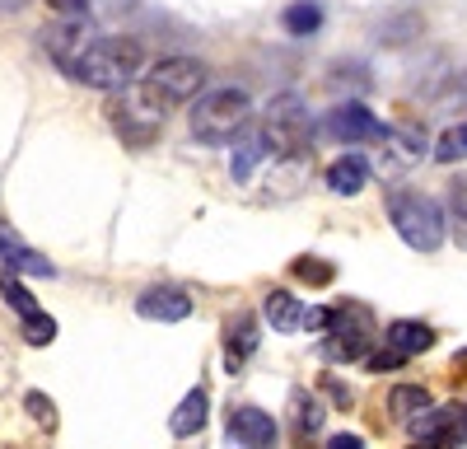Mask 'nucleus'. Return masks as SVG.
I'll return each mask as SVG.
<instances>
[{
  "instance_id": "16",
  "label": "nucleus",
  "mask_w": 467,
  "mask_h": 449,
  "mask_svg": "<svg viewBox=\"0 0 467 449\" xmlns=\"http://www.w3.org/2000/svg\"><path fill=\"white\" fill-rule=\"evenodd\" d=\"M206 412H211V398H206V389H192L178 407H173V417H169V431L178 435V440H187V435H197L202 426H206Z\"/></svg>"
},
{
  "instance_id": "1",
  "label": "nucleus",
  "mask_w": 467,
  "mask_h": 449,
  "mask_svg": "<svg viewBox=\"0 0 467 449\" xmlns=\"http://www.w3.org/2000/svg\"><path fill=\"white\" fill-rule=\"evenodd\" d=\"M145 66V47L136 37H94L75 52L61 70L70 75L75 85H89V89H122L131 85Z\"/></svg>"
},
{
  "instance_id": "30",
  "label": "nucleus",
  "mask_w": 467,
  "mask_h": 449,
  "mask_svg": "<svg viewBox=\"0 0 467 449\" xmlns=\"http://www.w3.org/2000/svg\"><path fill=\"white\" fill-rule=\"evenodd\" d=\"M304 328L308 332H323L327 328V309H304Z\"/></svg>"
},
{
  "instance_id": "4",
  "label": "nucleus",
  "mask_w": 467,
  "mask_h": 449,
  "mask_svg": "<svg viewBox=\"0 0 467 449\" xmlns=\"http://www.w3.org/2000/svg\"><path fill=\"white\" fill-rule=\"evenodd\" d=\"M257 141L271 160H304L314 127H308V108L299 94H281L266 103V118L257 122Z\"/></svg>"
},
{
  "instance_id": "17",
  "label": "nucleus",
  "mask_w": 467,
  "mask_h": 449,
  "mask_svg": "<svg viewBox=\"0 0 467 449\" xmlns=\"http://www.w3.org/2000/svg\"><path fill=\"white\" fill-rule=\"evenodd\" d=\"M290 422H295V440L308 444V440L323 431V402H318L314 393L295 389V393H290Z\"/></svg>"
},
{
  "instance_id": "23",
  "label": "nucleus",
  "mask_w": 467,
  "mask_h": 449,
  "mask_svg": "<svg viewBox=\"0 0 467 449\" xmlns=\"http://www.w3.org/2000/svg\"><path fill=\"white\" fill-rule=\"evenodd\" d=\"M285 33H295V37H308V33H318V24H323V10L314 5V0H299V5H290L285 10Z\"/></svg>"
},
{
  "instance_id": "2",
  "label": "nucleus",
  "mask_w": 467,
  "mask_h": 449,
  "mask_svg": "<svg viewBox=\"0 0 467 449\" xmlns=\"http://www.w3.org/2000/svg\"><path fill=\"white\" fill-rule=\"evenodd\" d=\"M202 89H206V66L202 61H192V57H164L160 66L145 70V80L136 85V99L164 118L169 108L192 103Z\"/></svg>"
},
{
  "instance_id": "18",
  "label": "nucleus",
  "mask_w": 467,
  "mask_h": 449,
  "mask_svg": "<svg viewBox=\"0 0 467 449\" xmlns=\"http://www.w3.org/2000/svg\"><path fill=\"white\" fill-rule=\"evenodd\" d=\"M262 314H266V323L276 328V332H299L304 328V305H299L290 290H271L262 299Z\"/></svg>"
},
{
  "instance_id": "12",
  "label": "nucleus",
  "mask_w": 467,
  "mask_h": 449,
  "mask_svg": "<svg viewBox=\"0 0 467 449\" xmlns=\"http://www.w3.org/2000/svg\"><path fill=\"white\" fill-rule=\"evenodd\" d=\"M136 314L140 318H154V323H182L192 314V295L178 290V286H150L136 299Z\"/></svg>"
},
{
  "instance_id": "9",
  "label": "nucleus",
  "mask_w": 467,
  "mask_h": 449,
  "mask_svg": "<svg viewBox=\"0 0 467 449\" xmlns=\"http://www.w3.org/2000/svg\"><path fill=\"white\" fill-rule=\"evenodd\" d=\"M323 131L332 141H346V145H374L379 131H383V122L374 118L365 103H337L327 118H323Z\"/></svg>"
},
{
  "instance_id": "20",
  "label": "nucleus",
  "mask_w": 467,
  "mask_h": 449,
  "mask_svg": "<svg viewBox=\"0 0 467 449\" xmlns=\"http://www.w3.org/2000/svg\"><path fill=\"white\" fill-rule=\"evenodd\" d=\"M0 295H5V305L19 314V323H28V318L43 314V309H37V299L24 290V281H19L15 272H0Z\"/></svg>"
},
{
  "instance_id": "5",
  "label": "nucleus",
  "mask_w": 467,
  "mask_h": 449,
  "mask_svg": "<svg viewBox=\"0 0 467 449\" xmlns=\"http://www.w3.org/2000/svg\"><path fill=\"white\" fill-rule=\"evenodd\" d=\"M388 220H393V230L407 239V248H420V253H435L449 239L444 206L425 193H393L388 197Z\"/></svg>"
},
{
  "instance_id": "3",
  "label": "nucleus",
  "mask_w": 467,
  "mask_h": 449,
  "mask_svg": "<svg viewBox=\"0 0 467 449\" xmlns=\"http://www.w3.org/2000/svg\"><path fill=\"white\" fill-rule=\"evenodd\" d=\"M248 94L244 89H206L197 94V103H192V141H202V145H229V141H239L244 127H248Z\"/></svg>"
},
{
  "instance_id": "14",
  "label": "nucleus",
  "mask_w": 467,
  "mask_h": 449,
  "mask_svg": "<svg viewBox=\"0 0 467 449\" xmlns=\"http://www.w3.org/2000/svg\"><path fill=\"white\" fill-rule=\"evenodd\" d=\"M383 347H393L398 356L411 360V356H420V351L435 347V328H425V323H416V318H398V323H388Z\"/></svg>"
},
{
  "instance_id": "28",
  "label": "nucleus",
  "mask_w": 467,
  "mask_h": 449,
  "mask_svg": "<svg viewBox=\"0 0 467 449\" xmlns=\"http://www.w3.org/2000/svg\"><path fill=\"white\" fill-rule=\"evenodd\" d=\"M47 5H52V10H61L66 19H80V15L89 10V0H47Z\"/></svg>"
},
{
  "instance_id": "29",
  "label": "nucleus",
  "mask_w": 467,
  "mask_h": 449,
  "mask_svg": "<svg viewBox=\"0 0 467 449\" xmlns=\"http://www.w3.org/2000/svg\"><path fill=\"white\" fill-rule=\"evenodd\" d=\"M323 389H327V398H332L337 407H350V389H346L341 380H332V374H327V380H323Z\"/></svg>"
},
{
  "instance_id": "11",
  "label": "nucleus",
  "mask_w": 467,
  "mask_h": 449,
  "mask_svg": "<svg viewBox=\"0 0 467 449\" xmlns=\"http://www.w3.org/2000/svg\"><path fill=\"white\" fill-rule=\"evenodd\" d=\"M0 262H5V272H15V277H57L52 257L37 253V248H28L5 220H0Z\"/></svg>"
},
{
  "instance_id": "6",
  "label": "nucleus",
  "mask_w": 467,
  "mask_h": 449,
  "mask_svg": "<svg viewBox=\"0 0 467 449\" xmlns=\"http://www.w3.org/2000/svg\"><path fill=\"white\" fill-rule=\"evenodd\" d=\"M374 342V314L365 305H332L327 309V328H323V360L332 365H350V360H365Z\"/></svg>"
},
{
  "instance_id": "27",
  "label": "nucleus",
  "mask_w": 467,
  "mask_h": 449,
  "mask_svg": "<svg viewBox=\"0 0 467 449\" xmlns=\"http://www.w3.org/2000/svg\"><path fill=\"white\" fill-rule=\"evenodd\" d=\"M402 360H407V356H398L393 347H388V351H369V356H365V365H369L374 374H383V370H398Z\"/></svg>"
},
{
  "instance_id": "10",
  "label": "nucleus",
  "mask_w": 467,
  "mask_h": 449,
  "mask_svg": "<svg viewBox=\"0 0 467 449\" xmlns=\"http://www.w3.org/2000/svg\"><path fill=\"white\" fill-rule=\"evenodd\" d=\"M108 118H112V131L122 136L127 145H150L154 136H160L164 118L154 108H145L136 94H122V103H112L108 108Z\"/></svg>"
},
{
  "instance_id": "13",
  "label": "nucleus",
  "mask_w": 467,
  "mask_h": 449,
  "mask_svg": "<svg viewBox=\"0 0 467 449\" xmlns=\"http://www.w3.org/2000/svg\"><path fill=\"white\" fill-rule=\"evenodd\" d=\"M257 351V318L253 314H234V323L224 328V370H244V360Z\"/></svg>"
},
{
  "instance_id": "19",
  "label": "nucleus",
  "mask_w": 467,
  "mask_h": 449,
  "mask_svg": "<svg viewBox=\"0 0 467 449\" xmlns=\"http://www.w3.org/2000/svg\"><path fill=\"white\" fill-rule=\"evenodd\" d=\"M425 407H431V393H425L420 384H398L393 393H388V412H393V422H411V417H420Z\"/></svg>"
},
{
  "instance_id": "22",
  "label": "nucleus",
  "mask_w": 467,
  "mask_h": 449,
  "mask_svg": "<svg viewBox=\"0 0 467 449\" xmlns=\"http://www.w3.org/2000/svg\"><path fill=\"white\" fill-rule=\"evenodd\" d=\"M290 277L304 281V286H332L337 267H332L327 257H295V262H290Z\"/></svg>"
},
{
  "instance_id": "24",
  "label": "nucleus",
  "mask_w": 467,
  "mask_h": 449,
  "mask_svg": "<svg viewBox=\"0 0 467 449\" xmlns=\"http://www.w3.org/2000/svg\"><path fill=\"white\" fill-rule=\"evenodd\" d=\"M458 160H467V122H453L435 141V164H458Z\"/></svg>"
},
{
  "instance_id": "33",
  "label": "nucleus",
  "mask_w": 467,
  "mask_h": 449,
  "mask_svg": "<svg viewBox=\"0 0 467 449\" xmlns=\"http://www.w3.org/2000/svg\"><path fill=\"white\" fill-rule=\"evenodd\" d=\"M411 449H435V444H425V440H416V444H411Z\"/></svg>"
},
{
  "instance_id": "26",
  "label": "nucleus",
  "mask_w": 467,
  "mask_h": 449,
  "mask_svg": "<svg viewBox=\"0 0 467 449\" xmlns=\"http://www.w3.org/2000/svg\"><path fill=\"white\" fill-rule=\"evenodd\" d=\"M52 337H57V323H52L47 314H37V318L24 323V342H28V347H47Z\"/></svg>"
},
{
  "instance_id": "25",
  "label": "nucleus",
  "mask_w": 467,
  "mask_h": 449,
  "mask_svg": "<svg viewBox=\"0 0 467 449\" xmlns=\"http://www.w3.org/2000/svg\"><path fill=\"white\" fill-rule=\"evenodd\" d=\"M24 407H28V417L43 426V431H57V407H52V398H43V393H28L24 398Z\"/></svg>"
},
{
  "instance_id": "21",
  "label": "nucleus",
  "mask_w": 467,
  "mask_h": 449,
  "mask_svg": "<svg viewBox=\"0 0 467 449\" xmlns=\"http://www.w3.org/2000/svg\"><path fill=\"white\" fill-rule=\"evenodd\" d=\"M444 224L453 230L458 248H467V178H458L449 187V211H444Z\"/></svg>"
},
{
  "instance_id": "32",
  "label": "nucleus",
  "mask_w": 467,
  "mask_h": 449,
  "mask_svg": "<svg viewBox=\"0 0 467 449\" xmlns=\"http://www.w3.org/2000/svg\"><path fill=\"white\" fill-rule=\"evenodd\" d=\"M28 0H0V15H15V10H24Z\"/></svg>"
},
{
  "instance_id": "7",
  "label": "nucleus",
  "mask_w": 467,
  "mask_h": 449,
  "mask_svg": "<svg viewBox=\"0 0 467 449\" xmlns=\"http://www.w3.org/2000/svg\"><path fill=\"white\" fill-rule=\"evenodd\" d=\"M374 145H379V150H374V169H379V173H407V169H416V164L425 160V150H431L425 131L411 127V122L383 127Z\"/></svg>"
},
{
  "instance_id": "8",
  "label": "nucleus",
  "mask_w": 467,
  "mask_h": 449,
  "mask_svg": "<svg viewBox=\"0 0 467 449\" xmlns=\"http://www.w3.org/2000/svg\"><path fill=\"white\" fill-rule=\"evenodd\" d=\"M276 422H271V412L262 407H229V422H224V440L229 449H276Z\"/></svg>"
},
{
  "instance_id": "31",
  "label": "nucleus",
  "mask_w": 467,
  "mask_h": 449,
  "mask_svg": "<svg viewBox=\"0 0 467 449\" xmlns=\"http://www.w3.org/2000/svg\"><path fill=\"white\" fill-rule=\"evenodd\" d=\"M327 449H365V440H360V435H346V431H341V435H332V440H327Z\"/></svg>"
},
{
  "instance_id": "15",
  "label": "nucleus",
  "mask_w": 467,
  "mask_h": 449,
  "mask_svg": "<svg viewBox=\"0 0 467 449\" xmlns=\"http://www.w3.org/2000/svg\"><path fill=\"white\" fill-rule=\"evenodd\" d=\"M365 183H369V160H365V155H341V160H332L327 187H332L337 197H360Z\"/></svg>"
}]
</instances>
